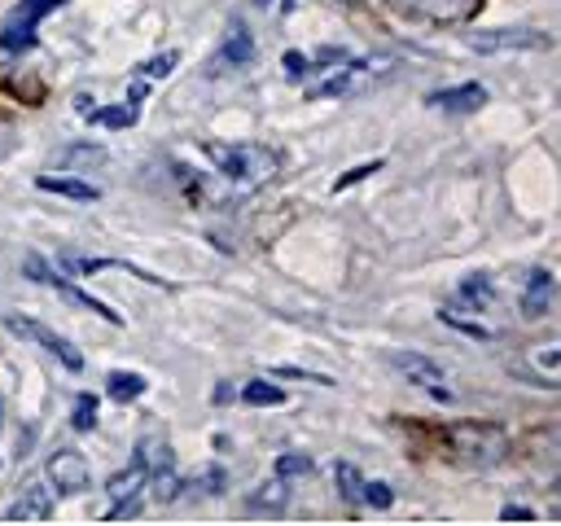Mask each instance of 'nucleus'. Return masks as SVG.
Returning <instances> with one entry per match:
<instances>
[{
  "mask_svg": "<svg viewBox=\"0 0 561 526\" xmlns=\"http://www.w3.org/2000/svg\"><path fill=\"white\" fill-rule=\"evenodd\" d=\"M145 487H149V478H145V465L140 460H131L127 469H118L110 478V522L136 513V504L145 500Z\"/></svg>",
  "mask_w": 561,
  "mask_h": 526,
  "instance_id": "8",
  "label": "nucleus"
},
{
  "mask_svg": "<svg viewBox=\"0 0 561 526\" xmlns=\"http://www.w3.org/2000/svg\"><path fill=\"white\" fill-rule=\"evenodd\" d=\"M469 44L495 53V48H548L552 39L543 31H495V35H469Z\"/></svg>",
  "mask_w": 561,
  "mask_h": 526,
  "instance_id": "11",
  "label": "nucleus"
},
{
  "mask_svg": "<svg viewBox=\"0 0 561 526\" xmlns=\"http://www.w3.org/2000/svg\"><path fill=\"white\" fill-rule=\"evenodd\" d=\"M408 9L421 13V18H430V22L451 26V22H465L478 9V0H408Z\"/></svg>",
  "mask_w": 561,
  "mask_h": 526,
  "instance_id": "13",
  "label": "nucleus"
},
{
  "mask_svg": "<svg viewBox=\"0 0 561 526\" xmlns=\"http://www.w3.org/2000/svg\"><path fill=\"white\" fill-rule=\"evenodd\" d=\"M241 399H245V403H254V408H276V403H285V390H280L276 381L250 377V381L241 386Z\"/></svg>",
  "mask_w": 561,
  "mask_h": 526,
  "instance_id": "19",
  "label": "nucleus"
},
{
  "mask_svg": "<svg viewBox=\"0 0 561 526\" xmlns=\"http://www.w3.org/2000/svg\"><path fill=\"white\" fill-rule=\"evenodd\" d=\"M61 0H18L13 4V13L4 18V31H0V44L9 48V53H22V48H31V39H35V26H39V18L44 13H53Z\"/></svg>",
  "mask_w": 561,
  "mask_h": 526,
  "instance_id": "5",
  "label": "nucleus"
},
{
  "mask_svg": "<svg viewBox=\"0 0 561 526\" xmlns=\"http://www.w3.org/2000/svg\"><path fill=\"white\" fill-rule=\"evenodd\" d=\"M359 500L373 504V508H390L394 491H390V482H359Z\"/></svg>",
  "mask_w": 561,
  "mask_h": 526,
  "instance_id": "22",
  "label": "nucleus"
},
{
  "mask_svg": "<svg viewBox=\"0 0 561 526\" xmlns=\"http://www.w3.org/2000/svg\"><path fill=\"white\" fill-rule=\"evenodd\" d=\"M44 193H57V197H70V202H96L101 197V188L96 184H88V180H66V175H39L35 180Z\"/></svg>",
  "mask_w": 561,
  "mask_h": 526,
  "instance_id": "16",
  "label": "nucleus"
},
{
  "mask_svg": "<svg viewBox=\"0 0 561 526\" xmlns=\"http://www.w3.org/2000/svg\"><path fill=\"white\" fill-rule=\"evenodd\" d=\"M535 359H539V368H543V381L552 386V381H557V342H543Z\"/></svg>",
  "mask_w": 561,
  "mask_h": 526,
  "instance_id": "26",
  "label": "nucleus"
},
{
  "mask_svg": "<svg viewBox=\"0 0 561 526\" xmlns=\"http://www.w3.org/2000/svg\"><path fill=\"white\" fill-rule=\"evenodd\" d=\"M53 508H57V491L48 487V478H44V482L31 478V482L13 495V504L4 508V522H48Z\"/></svg>",
  "mask_w": 561,
  "mask_h": 526,
  "instance_id": "7",
  "label": "nucleus"
},
{
  "mask_svg": "<svg viewBox=\"0 0 561 526\" xmlns=\"http://www.w3.org/2000/svg\"><path fill=\"white\" fill-rule=\"evenodd\" d=\"M316 465L307 460V456H298V451H285V456H276V478H302V473H311Z\"/></svg>",
  "mask_w": 561,
  "mask_h": 526,
  "instance_id": "21",
  "label": "nucleus"
},
{
  "mask_svg": "<svg viewBox=\"0 0 561 526\" xmlns=\"http://www.w3.org/2000/svg\"><path fill=\"white\" fill-rule=\"evenodd\" d=\"M412 386H421V390H430V395H438L443 403H451L456 395H451V386H447V373H443V364H434L430 355H416V351H399L394 359H390Z\"/></svg>",
  "mask_w": 561,
  "mask_h": 526,
  "instance_id": "6",
  "label": "nucleus"
},
{
  "mask_svg": "<svg viewBox=\"0 0 561 526\" xmlns=\"http://www.w3.org/2000/svg\"><path fill=\"white\" fill-rule=\"evenodd\" d=\"M175 61H180V53H158V57H149V61L140 66V79H162V75H171Z\"/></svg>",
  "mask_w": 561,
  "mask_h": 526,
  "instance_id": "24",
  "label": "nucleus"
},
{
  "mask_svg": "<svg viewBox=\"0 0 561 526\" xmlns=\"http://www.w3.org/2000/svg\"><path fill=\"white\" fill-rule=\"evenodd\" d=\"M70 421H75V430H92L96 425V395H79Z\"/></svg>",
  "mask_w": 561,
  "mask_h": 526,
  "instance_id": "23",
  "label": "nucleus"
},
{
  "mask_svg": "<svg viewBox=\"0 0 561 526\" xmlns=\"http://www.w3.org/2000/svg\"><path fill=\"white\" fill-rule=\"evenodd\" d=\"M53 289L66 298V302H75V307H83V311H92V316H101V320H110V324H123V316L110 307V302H101V298H92V294H83V289H75V285H66L61 276L53 281Z\"/></svg>",
  "mask_w": 561,
  "mask_h": 526,
  "instance_id": "17",
  "label": "nucleus"
},
{
  "mask_svg": "<svg viewBox=\"0 0 561 526\" xmlns=\"http://www.w3.org/2000/svg\"><path fill=\"white\" fill-rule=\"evenodd\" d=\"M456 302H460V311H469V316H486L491 311V302H495V285H491V276H469V281H460V289H456Z\"/></svg>",
  "mask_w": 561,
  "mask_h": 526,
  "instance_id": "14",
  "label": "nucleus"
},
{
  "mask_svg": "<svg viewBox=\"0 0 561 526\" xmlns=\"http://www.w3.org/2000/svg\"><path fill=\"white\" fill-rule=\"evenodd\" d=\"M504 522H535V513L530 508H522V504H504V513H500Z\"/></svg>",
  "mask_w": 561,
  "mask_h": 526,
  "instance_id": "28",
  "label": "nucleus"
},
{
  "mask_svg": "<svg viewBox=\"0 0 561 526\" xmlns=\"http://www.w3.org/2000/svg\"><path fill=\"white\" fill-rule=\"evenodd\" d=\"M552 307H557V281H552L548 267H535L522 285V316L543 320V316H552Z\"/></svg>",
  "mask_w": 561,
  "mask_h": 526,
  "instance_id": "9",
  "label": "nucleus"
},
{
  "mask_svg": "<svg viewBox=\"0 0 561 526\" xmlns=\"http://www.w3.org/2000/svg\"><path fill=\"white\" fill-rule=\"evenodd\" d=\"M346 57H351L346 48H320V53H311V57H307V53H298V48H289V53L280 57V66H285V75H289V79H302L307 70H329L333 61H346Z\"/></svg>",
  "mask_w": 561,
  "mask_h": 526,
  "instance_id": "12",
  "label": "nucleus"
},
{
  "mask_svg": "<svg viewBox=\"0 0 561 526\" xmlns=\"http://www.w3.org/2000/svg\"><path fill=\"white\" fill-rule=\"evenodd\" d=\"M105 381H110V386H105V390H110V399H118V403L140 399V395H145V386H149L140 373H127V368H114Z\"/></svg>",
  "mask_w": 561,
  "mask_h": 526,
  "instance_id": "18",
  "label": "nucleus"
},
{
  "mask_svg": "<svg viewBox=\"0 0 561 526\" xmlns=\"http://www.w3.org/2000/svg\"><path fill=\"white\" fill-rule=\"evenodd\" d=\"M377 167H381V162H377V158H373V162H359V167H355V171H346V175H342V180H337V188H351V184H355V180H364V175H373V171H377Z\"/></svg>",
  "mask_w": 561,
  "mask_h": 526,
  "instance_id": "27",
  "label": "nucleus"
},
{
  "mask_svg": "<svg viewBox=\"0 0 561 526\" xmlns=\"http://www.w3.org/2000/svg\"><path fill=\"white\" fill-rule=\"evenodd\" d=\"M430 110H443V114H473L486 105V88L482 83H460V88H438L425 96Z\"/></svg>",
  "mask_w": 561,
  "mask_h": 526,
  "instance_id": "10",
  "label": "nucleus"
},
{
  "mask_svg": "<svg viewBox=\"0 0 561 526\" xmlns=\"http://www.w3.org/2000/svg\"><path fill=\"white\" fill-rule=\"evenodd\" d=\"M451 451L465 465H500L508 451V438L495 425H451Z\"/></svg>",
  "mask_w": 561,
  "mask_h": 526,
  "instance_id": "2",
  "label": "nucleus"
},
{
  "mask_svg": "<svg viewBox=\"0 0 561 526\" xmlns=\"http://www.w3.org/2000/svg\"><path fill=\"white\" fill-rule=\"evenodd\" d=\"M44 478H48V487H53L57 495H83V491L92 487V465H88L79 451L57 447V451L48 456V465H44Z\"/></svg>",
  "mask_w": 561,
  "mask_h": 526,
  "instance_id": "4",
  "label": "nucleus"
},
{
  "mask_svg": "<svg viewBox=\"0 0 561 526\" xmlns=\"http://www.w3.org/2000/svg\"><path fill=\"white\" fill-rule=\"evenodd\" d=\"M9 329L18 333V338H26V342H35L39 351H48L61 368H70V373H79L83 368V355L57 333V329H48V324H39V320H31V316H9Z\"/></svg>",
  "mask_w": 561,
  "mask_h": 526,
  "instance_id": "3",
  "label": "nucleus"
},
{
  "mask_svg": "<svg viewBox=\"0 0 561 526\" xmlns=\"http://www.w3.org/2000/svg\"><path fill=\"white\" fill-rule=\"evenodd\" d=\"M88 118L96 127H131L136 123V105H105V110H92Z\"/></svg>",
  "mask_w": 561,
  "mask_h": 526,
  "instance_id": "20",
  "label": "nucleus"
},
{
  "mask_svg": "<svg viewBox=\"0 0 561 526\" xmlns=\"http://www.w3.org/2000/svg\"><path fill=\"white\" fill-rule=\"evenodd\" d=\"M210 158L237 193H254V188L272 184L280 171V158L267 145H210Z\"/></svg>",
  "mask_w": 561,
  "mask_h": 526,
  "instance_id": "1",
  "label": "nucleus"
},
{
  "mask_svg": "<svg viewBox=\"0 0 561 526\" xmlns=\"http://www.w3.org/2000/svg\"><path fill=\"white\" fill-rule=\"evenodd\" d=\"M215 57H219L224 66H250V57H254V39H250V31H245L241 22H232Z\"/></svg>",
  "mask_w": 561,
  "mask_h": 526,
  "instance_id": "15",
  "label": "nucleus"
},
{
  "mask_svg": "<svg viewBox=\"0 0 561 526\" xmlns=\"http://www.w3.org/2000/svg\"><path fill=\"white\" fill-rule=\"evenodd\" d=\"M359 482H364V478L342 460V465H337V491H342V500H351V504H355V500H359Z\"/></svg>",
  "mask_w": 561,
  "mask_h": 526,
  "instance_id": "25",
  "label": "nucleus"
}]
</instances>
